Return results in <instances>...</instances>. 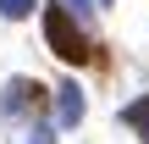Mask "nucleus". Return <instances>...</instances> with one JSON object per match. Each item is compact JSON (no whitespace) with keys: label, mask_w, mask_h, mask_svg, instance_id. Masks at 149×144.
Here are the masks:
<instances>
[{"label":"nucleus","mask_w":149,"mask_h":144,"mask_svg":"<svg viewBox=\"0 0 149 144\" xmlns=\"http://www.w3.org/2000/svg\"><path fill=\"white\" fill-rule=\"evenodd\" d=\"M44 111H50V89L39 78H11L6 83V94H0V117L6 122H39Z\"/></svg>","instance_id":"obj_2"},{"label":"nucleus","mask_w":149,"mask_h":144,"mask_svg":"<svg viewBox=\"0 0 149 144\" xmlns=\"http://www.w3.org/2000/svg\"><path fill=\"white\" fill-rule=\"evenodd\" d=\"M83 111H88L83 89H77V83H61V89H55V128H77Z\"/></svg>","instance_id":"obj_3"},{"label":"nucleus","mask_w":149,"mask_h":144,"mask_svg":"<svg viewBox=\"0 0 149 144\" xmlns=\"http://www.w3.org/2000/svg\"><path fill=\"white\" fill-rule=\"evenodd\" d=\"M66 6H72V17H88V11H94L88 0H66Z\"/></svg>","instance_id":"obj_7"},{"label":"nucleus","mask_w":149,"mask_h":144,"mask_svg":"<svg viewBox=\"0 0 149 144\" xmlns=\"http://www.w3.org/2000/svg\"><path fill=\"white\" fill-rule=\"evenodd\" d=\"M100 6H116V0H100Z\"/></svg>","instance_id":"obj_8"},{"label":"nucleus","mask_w":149,"mask_h":144,"mask_svg":"<svg viewBox=\"0 0 149 144\" xmlns=\"http://www.w3.org/2000/svg\"><path fill=\"white\" fill-rule=\"evenodd\" d=\"M39 11V0H0V17L6 22H22V17H33Z\"/></svg>","instance_id":"obj_5"},{"label":"nucleus","mask_w":149,"mask_h":144,"mask_svg":"<svg viewBox=\"0 0 149 144\" xmlns=\"http://www.w3.org/2000/svg\"><path fill=\"white\" fill-rule=\"evenodd\" d=\"M44 44H50L66 67H88V61H100L94 39L83 33V22L72 17V6H66V0H61V6H44Z\"/></svg>","instance_id":"obj_1"},{"label":"nucleus","mask_w":149,"mask_h":144,"mask_svg":"<svg viewBox=\"0 0 149 144\" xmlns=\"http://www.w3.org/2000/svg\"><path fill=\"white\" fill-rule=\"evenodd\" d=\"M122 122L149 144V94H138V100H127V105H122Z\"/></svg>","instance_id":"obj_4"},{"label":"nucleus","mask_w":149,"mask_h":144,"mask_svg":"<svg viewBox=\"0 0 149 144\" xmlns=\"http://www.w3.org/2000/svg\"><path fill=\"white\" fill-rule=\"evenodd\" d=\"M28 144H55V133H50V128H33V139Z\"/></svg>","instance_id":"obj_6"}]
</instances>
